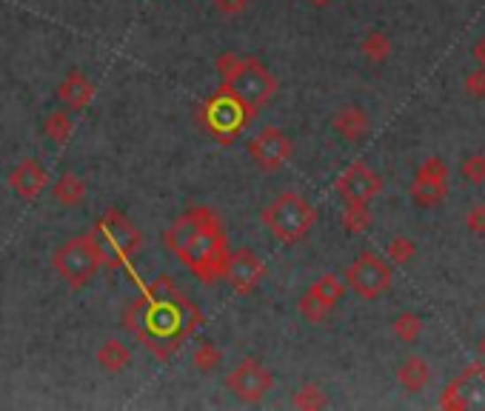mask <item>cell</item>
I'll use <instances>...</instances> for the list:
<instances>
[{
  "instance_id": "6da1fadb",
  "label": "cell",
  "mask_w": 485,
  "mask_h": 411,
  "mask_svg": "<svg viewBox=\"0 0 485 411\" xmlns=\"http://www.w3.org/2000/svg\"><path fill=\"white\" fill-rule=\"evenodd\" d=\"M200 326V306L169 275L149 283L143 294L123 308V329L158 360H172Z\"/></svg>"
},
{
  "instance_id": "7a4b0ae2",
  "label": "cell",
  "mask_w": 485,
  "mask_h": 411,
  "mask_svg": "<svg viewBox=\"0 0 485 411\" xmlns=\"http://www.w3.org/2000/svg\"><path fill=\"white\" fill-rule=\"evenodd\" d=\"M177 260L200 283H206V286H214L217 280H223V268L228 260V237L223 231L220 217L214 214L212 221L197 231L195 240L177 254Z\"/></svg>"
},
{
  "instance_id": "3957f363",
  "label": "cell",
  "mask_w": 485,
  "mask_h": 411,
  "mask_svg": "<svg viewBox=\"0 0 485 411\" xmlns=\"http://www.w3.org/2000/svg\"><path fill=\"white\" fill-rule=\"evenodd\" d=\"M317 223L314 203L300 195V191H283L263 209V226L269 235L283 243V246H295L300 243Z\"/></svg>"
},
{
  "instance_id": "277c9868",
  "label": "cell",
  "mask_w": 485,
  "mask_h": 411,
  "mask_svg": "<svg viewBox=\"0 0 485 411\" xmlns=\"http://www.w3.org/2000/svg\"><path fill=\"white\" fill-rule=\"evenodd\" d=\"M104 268H126L143 249V231L123 209H106L95 226Z\"/></svg>"
},
{
  "instance_id": "5b68a950",
  "label": "cell",
  "mask_w": 485,
  "mask_h": 411,
  "mask_svg": "<svg viewBox=\"0 0 485 411\" xmlns=\"http://www.w3.org/2000/svg\"><path fill=\"white\" fill-rule=\"evenodd\" d=\"M52 266L69 289H74V291L86 289L89 283L97 277L100 268H104V252H100L95 229L83 231V235L58 246L52 254Z\"/></svg>"
},
{
  "instance_id": "8992f818",
  "label": "cell",
  "mask_w": 485,
  "mask_h": 411,
  "mask_svg": "<svg viewBox=\"0 0 485 411\" xmlns=\"http://www.w3.org/2000/svg\"><path fill=\"white\" fill-rule=\"evenodd\" d=\"M251 106H246L226 83L217 89L200 109V123L203 128L217 140V143H235V140L246 132V126L254 120Z\"/></svg>"
},
{
  "instance_id": "52a82bcc",
  "label": "cell",
  "mask_w": 485,
  "mask_h": 411,
  "mask_svg": "<svg viewBox=\"0 0 485 411\" xmlns=\"http://www.w3.org/2000/svg\"><path fill=\"white\" fill-rule=\"evenodd\" d=\"M226 86L254 112L263 109L277 95V77L258 58H242L237 72L226 81Z\"/></svg>"
},
{
  "instance_id": "ba28073f",
  "label": "cell",
  "mask_w": 485,
  "mask_h": 411,
  "mask_svg": "<svg viewBox=\"0 0 485 411\" xmlns=\"http://www.w3.org/2000/svg\"><path fill=\"white\" fill-rule=\"evenodd\" d=\"M346 283H349V289L357 294V298L377 300V298H382V294L391 289L394 268H391V263L386 260V257H380L374 252H363L349 266Z\"/></svg>"
},
{
  "instance_id": "9c48e42d",
  "label": "cell",
  "mask_w": 485,
  "mask_h": 411,
  "mask_svg": "<svg viewBox=\"0 0 485 411\" xmlns=\"http://www.w3.org/2000/svg\"><path fill=\"white\" fill-rule=\"evenodd\" d=\"M226 389L232 392L240 403H260L266 394L274 389V375L260 360H240L226 377Z\"/></svg>"
},
{
  "instance_id": "30bf717a",
  "label": "cell",
  "mask_w": 485,
  "mask_h": 411,
  "mask_svg": "<svg viewBox=\"0 0 485 411\" xmlns=\"http://www.w3.org/2000/svg\"><path fill=\"white\" fill-rule=\"evenodd\" d=\"M266 277V263L263 257L254 249H228V260L223 268V280L226 286L235 294H251L260 289V283Z\"/></svg>"
},
{
  "instance_id": "8fae6325",
  "label": "cell",
  "mask_w": 485,
  "mask_h": 411,
  "mask_svg": "<svg viewBox=\"0 0 485 411\" xmlns=\"http://www.w3.org/2000/svg\"><path fill=\"white\" fill-rule=\"evenodd\" d=\"M445 198H449V163L443 158H426L412 180V200L423 209H431Z\"/></svg>"
},
{
  "instance_id": "7c38bea8",
  "label": "cell",
  "mask_w": 485,
  "mask_h": 411,
  "mask_svg": "<svg viewBox=\"0 0 485 411\" xmlns=\"http://www.w3.org/2000/svg\"><path fill=\"white\" fill-rule=\"evenodd\" d=\"M249 154L263 172H277L291 160V154H295V143H291V137L283 132V128L266 126L263 132H258L249 140Z\"/></svg>"
},
{
  "instance_id": "4fadbf2b",
  "label": "cell",
  "mask_w": 485,
  "mask_h": 411,
  "mask_svg": "<svg viewBox=\"0 0 485 411\" xmlns=\"http://www.w3.org/2000/svg\"><path fill=\"white\" fill-rule=\"evenodd\" d=\"M443 408H485V368L482 366H468L451 385H445L440 397Z\"/></svg>"
},
{
  "instance_id": "5bb4252c",
  "label": "cell",
  "mask_w": 485,
  "mask_h": 411,
  "mask_svg": "<svg viewBox=\"0 0 485 411\" xmlns=\"http://www.w3.org/2000/svg\"><path fill=\"white\" fill-rule=\"evenodd\" d=\"M382 191V177L368 163L357 160L337 177V195L343 203H372Z\"/></svg>"
},
{
  "instance_id": "9a60e30c",
  "label": "cell",
  "mask_w": 485,
  "mask_h": 411,
  "mask_svg": "<svg viewBox=\"0 0 485 411\" xmlns=\"http://www.w3.org/2000/svg\"><path fill=\"white\" fill-rule=\"evenodd\" d=\"M217 212L214 209H209V206H191V209H186L177 221L166 229V249H169L174 257L181 254L191 240H195V235L197 231L206 226L212 217H214Z\"/></svg>"
},
{
  "instance_id": "2e32d148",
  "label": "cell",
  "mask_w": 485,
  "mask_h": 411,
  "mask_svg": "<svg viewBox=\"0 0 485 411\" xmlns=\"http://www.w3.org/2000/svg\"><path fill=\"white\" fill-rule=\"evenodd\" d=\"M9 186L20 200H27V203L37 200L43 195V189L49 186V174L43 169V163L37 158L20 160L15 169L9 172Z\"/></svg>"
},
{
  "instance_id": "e0dca14e",
  "label": "cell",
  "mask_w": 485,
  "mask_h": 411,
  "mask_svg": "<svg viewBox=\"0 0 485 411\" xmlns=\"http://www.w3.org/2000/svg\"><path fill=\"white\" fill-rule=\"evenodd\" d=\"M97 86L89 81V77L81 69H72L58 86V100L66 106L69 112H83L89 103L95 100Z\"/></svg>"
},
{
  "instance_id": "ac0fdd59",
  "label": "cell",
  "mask_w": 485,
  "mask_h": 411,
  "mask_svg": "<svg viewBox=\"0 0 485 411\" xmlns=\"http://www.w3.org/2000/svg\"><path fill=\"white\" fill-rule=\"evenodd\" d=\"M331 126H335V132L343 140H349V143H357V140H363L368 132H372V118H368V112L363 106H343L335 114Z\"/></svg>"
},
{
  "instance_id": "d6986e66",
  "label": "cell",
  "mask_w": 485,
  "mask_h": 411,
  "mask_svg": "<svg viewBox=\"0 0 485 411\" xmlns=\"http://www.w3.org/2000/svg\"><path fill=\"white\" fill-rule=\"evenodd\" d=\"M397 383L403 385L408 394L426 392L428 383H431V366H428V360L420 357V354L405 357L403 363H400V368H397Z\"/></svg>"
},
{
  "instance_id": "ffe728a7",
  "label": "cell",
  "mask_w": 485,
  "mask_h": 411,
  "mask_svg": "<svg viewBox=\"0 0 485 411\" xmlns=\"http://www.w3.org/2000/svg\"><path fill=\"white\" fill-rule=\"evenodd\" d=\"M97 366L106 371V375H120L132 366V352L129 345H123L120 340H106L97 349Z\"/></svg>"
},
{
  "instance_id": "44dd1931",
  "label": "cell",
  "mask_w": 485,
  "mask_h": 411,
  "mask_svg": "<svg viewBox=\"0 0 485 411\" xmlns=\"http://www.w3.org/2000/svg\"><path fill=\"white\" fill-rule=\"evenodd\" d=\"M305 291H309L317 303H323L328 312H335L337 303L346 298V283H343L337 275H323V277H317Z\"/></svg>"
},
{
  "instance_id": "7402d4cb",
  "label": "cell",
  "mask_w": 485,
  "mask_h": 411,
  "mask_svg": "<svg viewBox=\"0 0 485 411\" xmlns=\"http://www.w3.org/2000/svg\"><path fill=\"white\" fill-rule=\"evenodd\" d=\"M52 195L60 206H66V209H78V206L86 200V183L83 177L78 174H63L58 183L52 186Z\"/></svg>"
},
{
  "instance_id": "603a6c76",
  "label": "cell",
  "mask_w": 485,
  "mask_h": 411,
  "mask_svg": "<svg viewBox=\"0 0 485 411\" xmlns=\"http://www.w3.org/2000/svg\"><path fill=\"white\" fill-rule=\"evenodd\" d=\"M43 135L52 140V143L63 146L69 143V137L74 135V120L69 109H58V112H49L43 118Z\"/></svg>"
},
{
  "instance_id": "cb8c5ba5",
  "label": "cell",
  "mask_w": 485,
  "mask_h": 411,
  "mask_svg": "<svg viewBox=\"0 0 485 411\" xmlns=\"http://www.w3.org/2000/svg\"><path fill=\"white\" fill-rule=\"evenodd\" d=\"M391 37L386 32H380V29H372V32H366L363 35V41H360V51H363V58L368 63H374V66H380V63H386L391 58Z\"/></svg>"
},
{
  "instance_id": "d4e9b609",
  "label": "cell",
  "mask_w": 485,
  "mask_h": 411,
  "mask_svg": "<svg viewBox=\"0 0 485 411\" xmlns=\"http://www.w3.org/2000/svg\"><path fill=\"white\" fill-rule=\"evenodd\" d=\"M423 329H426V320L417 312H400L391 320V331L400 343H417L423 337Z\"/></svg>"
},
{
  "instance_id": "484cf974",
  "label": "cell",
  "mask_w": 485,
  "mask_h": 411,
  "mask_svg": "<svg viewBox=\"0 0 485 411\" xmlns=\"http://www.w3.org/2000/svg\"><path fill=\"white\" fill-rule=\"evenodd\" d=\"M191 366H195L200 375H214L217 368L223 366V352L214 340H203L195 354H191Z\"/></svg>"
},
{
  "instance_id": "4316f807",
  "label": "cell",
  "mask_w": 485,
  "mask_h": 411,
  "mask_svg": "<svg viewBox=\"0 0 485 411\" xmlns=\"http://www.w3.org/2000/svg\"><path fill=\"white\" fill-rule=\"evenodd\" d=\"M291 406L303 408V411H317V408L328 406V397H326V392L317 383H305V385H300V389L295 392V397H291Z\"/></svg>"
},
{
  "instance_id": "83f0119b",
  "label": "cell",
  "mask_w": 485,
  "mask_h": 411,
  "mask_svg": "<svg viewBox=\"0 0 485 411\" xmlns=\"http://www.w3.org/2000/svg\"><path fill=\"white\" fill-rule=\"evenodd\" d=\"M343 226L351 235H363L372 226V212H368V203H346L343 209Z\"/></svg>"
},
{
  "instance_id": "f1b7e54d",
  "label": "cell",
  "mask_w": 485,
  "mask_h": 411,
  "mask_svg": "<svg viewBox=\"0 0 485 411\" xmlns=\"http://www.w3.org/2000/svg\"><path fill=\"white\" fill-rule=\"evenodd\" d=\"M386 260L391 266H405V263H412L414 260V254H417V243L412 237H405V235H397V237H391L389 240V249H386Z\"/></svg>"
},
{
  "instance_id": "f546056e",
  "label": "cell",
  "mask_w": 485,
  "mask_h": 411,
  "mask_svg": "<svg viewBox=\"0 0 485 411\" xmlns=\"http://www.w3.org/2000/svg\"><path fill=\"white\" fill-rule=\"evenodd\" d=\"M459 174H463L466 183L471 186H485V154H468V158L459 163Z\"/></svg>"
},
{
  "instance_id": "4dcf8cb0",
  "label": "cell",
  "mask_w": 485,
  "mask_h": 411,
  "mask_svg": "<svg viewBox=\"0 0 485 411\" xmlns=\"http://www.w3.org/2000/svg\"><path fill=\"white\" fill-rule=\"evenodd\" d=\"M297 308H300V314H303V320H309L312 326H320V323H326V320L331 317V312L323 306V303H317L309 291L303 294L300 298V303H297Z\"/></svg>"
},
{
  "instance_id": "1f68e13d",
  "label": "cell",
  "mask_w": 485,
  "mask_h": 411,
  "mask_svg": "<svg viewBox=\"0 0 485 411\" xmlns=\"http://www.w3.org/2000/svg\"><path fill=\"white\" fill-rule=\"evenodd\" d=\"M466 95L468 97H474V100H485V69H474V72H468L466 77Z\"/></svg>"
},
{
  "instance_id": "d6a6232c",
  "label": "cell",
  "mask_w": 485,
  "mask_h": 411,
  "mask_svg": "<svg viewBox=\"0 0 485 411\" xmlns=\"http://www.w3.org/2000/svg\"><path fill=\"white\" fill-rule=\"evenodd\" d=\"M240 60H242V55H235V51H223V55H217L214 66H217V72H220V81H223V83L237 72Z\"/></svg>"
},
{
  "instance_id": "836d02e7",
  "label": "cell",
  "mask_w": 485,
  "mask_h": 411,
  "mask_svg": "<svg viewBox=\"0 0 485 411\" xmlns=\"http://www.w3.org/2000/svg\"><path fill=\"white\" fill-rule=\"evenodd\" d=\"M466 226L468 231H474L477 237H485V203H474L466 212Z\"/></svg>"
},
{
  "instance_id": "e575fe53",
  "label": "cell",
  "mask_w": 485,
  "mask_h": 411,
  "mask_svg": "<svg viewBox=\"0 0 485 411\" xmlns=\"http://www.w3.org/2000/svg\"><path fill=\"white\" fill-rule=\"evenodd\" d=\"M212 4H214L217 12H220V15H226V18H237V15H242V12L249 9L251 0H212Z\"/></svg>"
},
{
  "instance_id": "d590c367",
  "label": "cell",
  "mask_w": 485,
  "mask_h": 411,
  "mask_svg": "<svg viewBox=\"0 0 485 411\" xmlns=\"http://www.w3.org/2000/svg\"><path fill=\"white\" fill-rule=\"evenodd\" d=\"M471 58H474L480 66L485 69V35L482 37H477L474 41V46H471Z\"/></svg>"
},
{
  "instance_id": "8d00e7d4",
  "label": "cell",
  "mask_w": 485,
  "mask_h": 411,
  "mask_svg": "<svg viewBox=\"0 0 485 411\" xmlns=\"http://www.w3.org/2000/svg\"><path fill=\"white\" fill-rule=\"evenodd\" d=\"M312 4H314V6H328L331 0H312Z\"/></svg>"
},
{
  "instance_id": "74e56055",
  "label": "cell",
  "mask_w": 485,
  "mask_h": 411,
  "mask_svg": "<svg viewBox=\"0 0 485 411\" xmlns=\"http://www.w3.org/2000/svg\"><path fill=\"white\" fill-rule=\"evenodd\" d=\"M480 354H482V360H485V337L480 340Z\"/></svg>"
}]
</instances>
